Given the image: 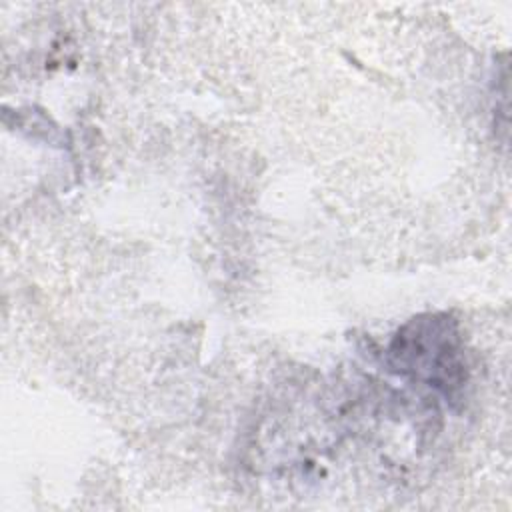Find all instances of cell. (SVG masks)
I'll list each match as a JSON object with an SVG mask.
<instances>
[{"instance_id": "1", "label": "cell", "mask_w": 512, "mask_h": 512, "mask_svg": "<svg viewBox=\"0 0 512 512\" xmlns=\"http://www.w3.org/2000/svg\"><path fill=\"white\" fill-rule=\"evenodd\" d=\"M386 360L390 370L422 382L446 398L466 382L464 350L458 324L448 314H420L394 334Z\"/></svg>"}]
</instances>
